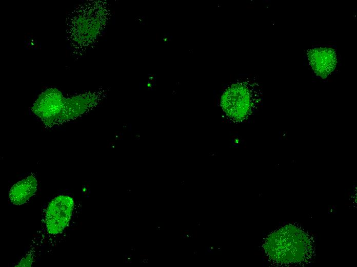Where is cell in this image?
Wrapping results in <instances>:
<instances>
[{"label":"cell","instance_id":"obj_3","mask_svg":"<svg viewBox=\"0 0 357 267\" xmlns=\"http://www.w3.org/2000/svg\"><path fill=\"white\" fill-rule=\"evenodd\" d=\"M308 59L314 72L322 78L329 75L334 70L337 63L334 50L326 47L309 50Z\"/></svg>","mask_w":357,"mask_h":267},{"label":"cell","instance_id":"obj_4","mask_svg":"<svg viewBox=\"0 0 357 267\" xmlns=\"http://www.w3.org/2000/svg\"><path fill=\"white\" fill-rule=\"evenodd\" d=\"M37 181L35 177L30 175L20 180L11 187L9 199L15 205H21L26 202L36 192Z\"/></svg>","mask_w":357,"mask_h":267},{"label":"cell","instance_id":"obj_2","mask_svg":"<svg viewBox=\"0 0 357 267\" xmlns=\"http://www.w3.org/2000/svg\"><path fill=\"white\" fill-rule=\"evenodd\" d=\"M65 98L60 91L49 88L43 92L34 103L32 110L46 126L59 123Z\"/></svg>","mask_w":357,"mask_h":267},{"label":"cell","instance_id":"obj_1","mask_svg":"<svg viewBox=\"0 0 357 267\" xmlns=\"http://www.w3.org/2000/svg\"><path fill=\"white\" fill-rule=\"evenodd\" d=\"M73 208V200L68 196H58L52 200L43 224L45 233L55 236L62 233L69 224Z\"/></svg>","mask_w":357,"mask_h":267},{"label":"cell","instance_id":"obj_5","mask_svg":"<svg viewBox=\"0 0 357 267\" xmlns=\"http://www.w3.org/2000/svg\"><path fill=\"white\" fill-rule=\"evenodd\" d=\"M148 255L147 254H141L140 255L141 257H147Z\"/></svg>","mask_w":357,"mask_h":267}]
</instances>
